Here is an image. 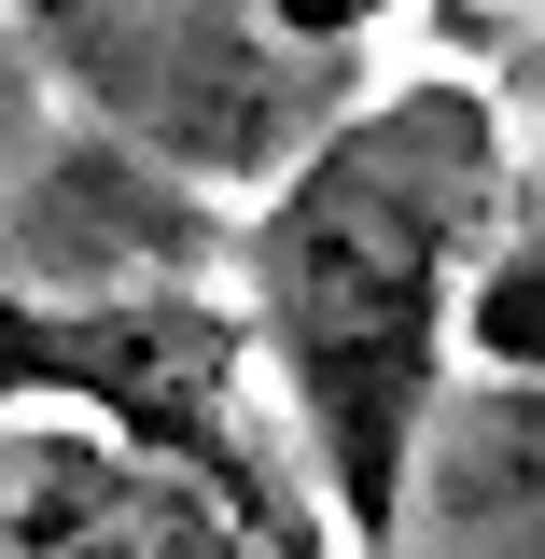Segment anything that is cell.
Masks as SVG:
<instances>
[{"instance_id":"8992f818","label":"cell","mask_w":545,"mask_h":559,"mask_svg":"<svg viewBox=\"0 0 545 559\" xmlns=\"http://www.w3.org/2000/svg\"><path fill=\"white\" fill-rule=\"evenodd\" d=\"M392 559H545V378H476L434 406Z\"/></svg>"},{"instance_id":"ba28073f","label":"cell","mask_w":545,"mask_h":559,"mask_svg":"<svg viewBox=\"0 0 545 559\" xmlns=\"http://www.w3.org/2000/svg\"><path fill=\"white\" fill-rule=\"evenodd\" d=\"M14 70H28V28H0V84H14ZM14 168H28V154H0V182H14Z\"/></svg>"},{"instance_id":"5b68a950","label":"cell","mask_w":545,"mask_h":559,"mask_svg":"<svg viewBox=\"0 0 545 559\" xmlns=\"http://www.w3.org/2000/svg\"><path fill=\"white\" fill-rule=\"evenodd\" d=\"M0 559H294L224 489L140 462L112 433H0Z\"/></svg>"},{"instance_id":"7a4b0ae2","label":"cell","mask_w":545,"mask_h":559,"mask_svg":"<svg viewBox=\"0 0 545 559\" xmlns=\"http://www.w3.org/2000/svg\"><path fill=\"white\" fill-rule=\"evenodd\" d=\"M349 43H364V14H238V0H57V14H28V70L98 140L252 210L349 127Z\"/></svg>"},{"instance_id":"3957f363","label":"cell","mask_w":545,"mask_h":559,"mask_svg":"<svg viewBox=\"0 0 545 559\" xmlns=\"http://www.w3.org/2000/svg\"><path fill=\"white\" fill-rule=\"evenodd\" d=\"M0 392L84 406V433L224 489L266 546L322 559L308 489L280 462H252V392H266L252 308H224V294H140V308H28V294H0Z\"/></svg>"},{"instance_id":"6da1fadb","label":"cell","mask_w":545,"mask_h":559,"mask_svg":"<svg viewBox=\"0 0 545 559\" xmlns=\"http://www.w3.org/2000/svg\"><path fill=\"white\" fill-rule=\"evenodd\" d=\"M503 210H518L503 112L448 70L364 98L252 210L238 308L266 336V378L308 433L322 503L378 559L406 546V476H419L434 406H448V322H462V280H476Z\"/></svg>"},{"instance_id":"52a82bcc","label":"cell","mask_w":545,"mask_h":559,"mask_svg":"<svg viewBox=\"0 0 545 559\" xmlns=\"http://www.w3.org/2000/svg\"><path fill=\"white\" fill-rule=\"evenodd\" d=\"M462 349L489 378H545V197L489 224L476 280H462Z\"/></svg>"},{"instance_id":"277c9868","label":"cell","mask_w":545,"mask_h":559,"mask_svg":"<svg viewBox=\"0 0 545 559\" xmlns=\"http://www.w3.org/2000/svg\"><path fill=\"white\" fill-rule=\"evenodd\" d=\"M252 238H224V197L140 168L127 140H28L0 182V294L28 308H140V294H210Z\"/></svg>"}]
</instances>
